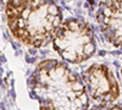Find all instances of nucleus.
I'll list each match as a JSON object with an SVG mask.
<instances>
[{
	"label": "nucleus",
	"mask_w": 122,
	"mask_h": 110,
	"mask_svg": "<svg viewBox=\"0 0 122 110\" xmlns=\"http://www.w3.org/2000/svg\"><path fill=\"white\" fill-rule=\"evenodd\" d=\"M28 91L40 110H88L89 99L81 77L65 63H39L28 79Z\"/></svg>",
	"instance_id": "f257e3e1"
},
{
	"label": "nucleus",
	"mask_w": 122,
	"mask_h": 110,
	"mask_svg": "<svg viewBox=\"0 0 122 110\" xmlns=\"http://www.w3.org/2000/svg\"><path fill=\"white\" fill-rule=\"evenodd\" d=\"M6 23L21 43L42 48L53 39L62 23V11L53 1L14 0L5 4Z\"/></svg>",
	"instance_id": "f03ea898"
},
{
	"label": "nucleus",
	"mask_w": 122,
	"mask_h": 110,
	"mask_svg": "<svg viewBox=\"0 0 122 110\" xmlns=\"http://www.w3.org/2000/svg\"><path fill=\"white\" fill-rule=\"evenodd\" d=\"M54 50L70 64H81L97 50L94 33L81 18H68L61 23L53 39Z\"/></svg>",
	"instance_id": "7ed1b4c3"
},
{
	"label": "nucleus",
	"mask_w": 122,
	"mask_h": 110,
	"mask_svg": "<svg viewBox=\"0 0 122 110\" xmlns=\"http://www.w3.org/2000/svg\"><path fill=\"white\" fill-rule=\"evenodd\" d=\"M88 98L99 104H112L120 97V86L112 71L104 64H93L81 73Z\"/></svg>",
	"instance_id": "20e7f679"
},
{
	"label": "nucleus",
	"mask_w": 122,
	"mask_h": 110,
	"mask_svg": "<svg viewBox=\"0 0 122 110\" xmlns=\"http://www.w3.org/2000/svg\"><path fill=\"white\" fill-rule=\"evenodd\" d=\"M95 18L104 38L114 47L122 49V0L99 3Z\"/></svg>",
	"instance_id": "39448f33"
},
{
	"label": "nucleus",
	"mask_w": 122,
	"mask_h": 110,
	"mask_svg": "<svg viewBox=\"0 0 122 110\" xmlns=\"http://www.w3.org/2000/svg\"><path fill=\"white\" fill-rule=\"evenodd\" d=\"M88 110H122V108L114 104H98Z\"/></svg>",
	"instance_id": "423d86ee"
},
{
	"label": "nucleus",
	"mask_w": 122,
	"mask_h": 110,
	"mask_svg": "<svg viewBox=\"0 0 122 110\" xmlns=\"http://www.w3.org/2000/svg\"><path fill=\"white\" fill-rule=\"evenodd\" d=\"M121 78H122V68H121Z\"/></svg>",
	"instance_id": "0eeeda50"
}]
</instances>
